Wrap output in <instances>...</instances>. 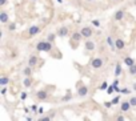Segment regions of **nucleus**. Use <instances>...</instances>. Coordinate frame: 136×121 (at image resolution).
I'll return each instance as SVG.
<instances>
[{"label": "nucleus", "mask_w": 136, "mask_h": 121, "mask_svg": "<svg viewBox=\"0 0 136 121\" xmlns=\"http://www.w3.org/2000/svg\"><path fill=\"white\" fill-rule=\"evenodd\" d=\"M103 64H104V61H103L101 57H94L92 60H91V67H92L94 69H100L101 67H103Z\"/></svg>", "instance_id": "nucleus-1"}, {"label": "nucleus", "mask_w": 136, "mask_h": 121, "mask_svg": "<svg viewBox=\"0 0 136 121\" xmlns=\"http://www.w3.org/2000/svg\"><path fill=\"white\" fill-rule=\"evenodd\" d=\"M80 33H82L83 37L89 39L91 36L94 35V31H92V28H91V27H83V28L80 29Z\"/></svg>", "instance_id": "nucleus-2"}, {"label": "nucleus", "mask_w": 136, "mask_h": 121, "mask_svg": "<svg viewBox=\"0 0 136 121\" xmlns=\"http://www.w3.org/2000/svg\"><path fill=\"white\" fill-rule=\"evenodd\" d=\"M84 49L88 51V52H94L96 49V44L92 40H85V43H84Z\"/></svg>", "instance_id": "nucleus-3"}, {"label": "nucleus", "mask_w": 136, "mask_h": 121, "mask_svg": "<svg viewBox=\"0 0 136 121\" xmlns=\"http://www.w3.org/2000/svg\"><path fill=\"white\" fill-rule=\"evenodd\" d=\"M38 63H39V57L36 56V55H31V56L28 57V67L35 68L38 65Z\"/></svg>", "instance_id": "nucleus-4"}, {"label": "nucleus", "mask_w": 136, "mask_h": 121, "mask_svg": "<svg viewBox=\"0 0 136 121\" xmlns=\"http://www.w3.org/2000/svg\"><path fill=\"white\" fill-rule=\"evenodd\" d=\"M36 97H38L39 101H44V100H47V97H48V92L45 89H40L36 92Z\"/></svg>", "instance_id": "nucleus-5"}, {"label": "nucleus", "mask_w": 136, "mask_h": 121, "mask_svg": "<svg viewBox=\"0 0 136 121\" xmlns=\"http://www.w3.org/2000/svg\"><path fill=\"white\" fill-rule=\"evenodd\" d=\"M88 91L89 89H88L87 85H80V86L77 88V95L80 96V97H85L88 95Z\"/></svg>", "instance_id": "nucleus-6"}, {"label": "nucleus", "mask_w": 136, "mask_h": 121, "mask_svg": "<svg viewBox=\"0 0 136 121\" xmlns=\"http://www.w3.org/2000/svg\"><path fill=\"white\" fill-rule=\"evenodd\" d=\"M123 63L127 65L128 68H131V67H133V65H136V60L135 59H132V57H129V56H126L123 59Z\"/></svg>", "instance_id": "nucleus-7"}, {"label": "nucleus", "mask_w": 136, "mask_h": 121, "mask_svg": "<svg viewBox=\"0 0 136 121\" xmlns=\"http://www.w3.org/2000/svg\"><path fill=\"white\" fill-rule=\"evenodd\" d=\"M9 21V15H8V12H5V11H2L0 12V23L2 24H7Z\"/></svg>", "instance_id": "nucleus-8"}, {"label": "nucleus", "mask_w": 136, "mask_h": 121, "mask_svg": "<svg viewBox=\"0 0 136 121\" xmlns=\"http://www.w3.org/2000/svg\"><path fill=\"white\" fill-rule=\"evenodd\" d=\"M68 32H70V29H68V27H60V28H58V35L59 37H65L67 35H68Z\"/></svg>", "instance_id": "nucleus-9"}, {"label": "nucleus", "mask_w": 136, "mask_h": 121, "mask_svg": "<svg viewBox=\"0 0 136 121\" xmlns=\"http://www.w3.org/2000/svg\"><path fill=\"white\" fill-rule=\"evenodd\" d=\"M132 108L131 103L127 100V101H121L120 104V109H121V112H129V109Z\"/></svg>", "instance_id": "nucleus-10"}, {"label": "nucleus", "mask_w": 136, "mask_h": 121, "mask_svg": "<svg viewBox=\"0 0 136 121\" xmlns=\"http://www.w3.org/2000/svg\"><path fill=\"white\" fill-rule=\"evenodd\" d=\"M40 32V27L39 25H32V27H29L28 28V35L29 36H35V35H38Z\"/></svg>", "instance_id": "nucleus-11"}, {"label": "nucleus", "mask_w": 136, "mask_h": 121, "mask_svg": "<svg viewBox=\"0 0 136 121\" xmlns=\"http://www.w3.org/2000/svg\"><path fill=\"white\" fill-rule=\"evenodd\" d=\"M115 47L119 51L124 49V47H126V41H124L123 39H115Z\"/></svg>", "instance_id": "nucleus-12"}, {"label": "nucleus", "mask_w": 136, "mask_h": 121, "mask_svg": "<svg viewBox=\"0 0 136 121\" xmlns=\"http://www.w3.org/2000/svg\"><path fill=\"white\" fill-rule=\"evenodd\" d=\"M123 17H124V11L123 9H118L116 12H115V15H113V19H115L116 21L123 20Z\"/></svg>", "instance_id": "nucleus-13"}, {"label": "nucleus", "mask_w": 136, "mask_h": 121, "mask_svg": "<svg viewBox=\"0 0 136 121\" xmlns=\"http://www.w3.org/2000/svg\"><path fill=\"white\" fill-rule=\"evenodd\" d=\"M113 73H115V77H116V79H119V76H120V75L123 73V68H121V64H119V63H118V64L115 65V72H113Z\"/></svg>", "instance_id": "nucleus-14"}, {"label": "nucleus", "mask_w": 136, "mask_h": 121, "mask_svg": "<svg viewBox=\"0 0 136 121\" xmlns=\"http://www.w3.org/2000/svg\"><path fill=\"white\" fill-rule=\"evenodd\" d=\"M32 73H33V68L28 67V65H27V67H26L24 69H23V75H24L26 77H31V76H32Z\"/></svg>", "instance_id": "nucleus-15"}, {"label": "nucleus", "mask_w": 136, "mask_h": 121, "mask_svg": "<svg viewBox=\"0 0 136 121\" xmlns=\"http://www.w3.org/2000/svg\"><path fill=\"white\" fill-rule=\"evenodd\" d=\"M106 41H107V44H108V47L109 48H112L113 51H115V40H113V37L112 36H107V39H106Z\"/></svg>", "instance_id": "nucleus-16"}, {"label": "nucleus", "mask_w": 136, "mask_h": 121, "mask_svg": "<svg viewBox=\"0 0 136 121\" xmlns=\"http://www.w3.org/2000/svg\"><path fill=\"white\" fill-rule=\"evenodd\" d=\"M71 39L73 40V41H80L82 39H83V36H82V33H80V32H73V33H72V36H71Z\"/></svg>", "instance_id": "nucleus-17"}, {"label": "nucleus", "mask_w": 136, "mask_h": 121, "mask_svg": "<svg viewBox=\"0 0 136 121\" xmlns=\"http://www.w3.org/2000/svg\"><path fill=\"white\" fill-rule=\"evenodd\" d=\"M52 51V43L47 41V40H44V52H51Z\"/></svg>", "instance_id": "nucleus-18"}, {"label": "nucleus", "mask_w": 136, "mask_h": 121, "mask_svg": "<svg viewBox=\"0 0 136 121\" xmlns=\"http://www.w3.org/2000/svg\"><path fill=\"white\" fill-rule=\"evenodd\" d=\"M23 85H24L26 88H31L32 86V79L31 77H26L24 80H23Z\"/></svg>", "instance_id": "nucleus-19"}, {"label": "nucleus", "mask_w": 136, "mask_h": 121, "mask_svg": "<svg viewBox=\"0 0 136 121\" xmlns=\"http://www.w3.org/2000/svg\"><path fill=\"white\" fill-rule=\"evenodd\" d=\"M9 83V79L7 77V76H3V77H0V85L2 86H7Z\"/></svg>", "instance_id": "nucleus-20"}, {"label": "nucleus", "mask_w": 136, "mask_h": 121, "mask_svg": "<svg viewBox=\"0 0 136 121\" xmlns=\"http://www.w3.org/2000/svg\"><path fill=\"white\" fill-rule=\"evenodd\" d=\"M36 51L44 52V40H41V41H39V43L36 44Z\"/></svg>", "instance_id": "nucleus-21"}, {"label": "nucleus", "mask_w": 136, "mask_h": 121, "mask_svg": "<svg viewBox=\"0 0 136 121\" xmlns=\"http://www.w3.org/2000/svg\"><path fill=\"white\" fill-rule=\"evenodd\" d=\"M108 86H109V85H108V83H107V81H103V83L100 84L99 89H100V91H107V89H108Z\"/></svg>", "instance_id": "nucleus-22"}, {"label": "nucleus", "mask_w": 136, "mask_h": 121, "mask_svg": "<svg viewBox=\"0 0 136 121\" xmlns=\"http://www.w3.org/2000/svg\"><path fill=\"white\" fill-rule=\"evenodd\" d=\"M118 104H121V101H120V96H119V95H118L116 97L112 98V105H118Z\"/></svg>", "instance_id": "nucleus-23"}, {"label": "nucleus", "mask_w": 136, "mask_h": 121, "mask_svg": "<svg viewBox=\"0 0 136 121\" xmlns=\"http://www.w3.org/2000/svg\"><path fill=\"white\" fill-rule=\"evenodd\" d=\"M56 33H50L48 36H47V41H50V43H53L55 41V39H56Z\"/></svg>", "instance_id": "nucleus-24"}, {"label": "nucleus", "mask_w": 136, "mask_h": 121, "mask_svg": "<svg viewBox=\"0 0 136 121\" xmlns=\"http://www.w3.org/2000/svg\"><path fill=\"white\" fill-rule=\"evenodd\" d=\"M71 98H72V95H71V92H68L65 96H63V98H61V100H63L64 103H67V101H70Z\"/></svg>", "instance_id": "nucleus-25"}, {"label": "nucleus", "mask_w": 136, "mask_h": 121, "mask_svg": "<svg viewBox=\"0 0 136 121\" xmlns=\"http://www.w3.org/2000/svg\"><path fill=\"white\" fill-rule=\"evenodd\" d=\"M128 75H131V76H136V65H133V67L128 68Z\"/></svg>", "instance_id": "nucleus-26"}, {"label": "nucleus", "mask_w": 136, "mask_h": 121, "mask_svg": "<svg viewBox=\"0 0 136 121\" xmlns=\"http://www.w3.org/2000/svg\"><path fill=\"white\" fill-rule=\"evenodd\" d=\"M132 93V89L129 88H121V95H131Z\"/></svg>", "instance_id": "nucleus-27"}, {"label": "nucleus", "mask_w": 136, "mask_h": 121, "mask_svg": "<svg viewBox=\"0 0 136 121\" xmlns=\"http://www.w3.org/2000/svg\"><path fill=\"white\" fill-rule=\"evenodd\" d=\"M15 29H16V23H9V24H8V31L14 32Z\"/></svg>", "instance_id": "nucleus-28"}, {"label": "nucleus", "mask_w": 136, "mask_h": 121, "mask_svg": "<svg viewBox=\"0 0 136 121\" xmlns=\"http://www.w3.org/2000/svg\"><path fill=\"white\" fill-rule=\"evenodd\" d=\"M113 92H115V86H113V85L111 84V85L108 86V89H107V93H108V95H112Z\"/></svg>", "instance_id": "nucleus-29"}, {"label": "nucleus", "mask_w": 136, "mask_h": 121, "mask_svg": "<svg viewBox=\"0 0 136 121\" xmlns=\"http://www.w3.org/2000/svg\"><path fill=\"white\" fill-rule=\"evenodd\" d=\"M128 101L131 103V105H132V106H136V96H132Z\"/></svg>", "instance_id": "nucleus-30"}, {"label": "nucleus", "mask_w": 136, "mask_h": 121, "mask_svg": "<svg viewBox=\"0 0 136 121\" xmlns=\"http://www.w3.org/2000/svg\"><path fill=\"white\" fill-rule=\"evenodd\" d=\"M38 121H51V116H41Z\"/></svg>", "instance_id": "nucleus-31"}, {"label": "nucleus", "mask_w": 136, "mask_h": 121, "mask_svg": "<svg viewBox=\"0 0 136 121\" xmlns=\"http://www.w3.org/2000/svg\"><path fill=\"white\" fill-rule=\"evenodd\" d=\"M91 23H92V25H94V27H96V28H99V27H100V21H99L97 19L92 20V21H91Z\"/></svg>", "instance_id": "nucleus-32"}, {"label": "nucleus", "mask_w": 136, "mask_h": 121, "mask_svg": "<svg viewBox=\"0 0 136 121\" xmlns=\"http://www.w3.org/2000/svg\"><path fill=\"white\" fill-rule=\"evenodd\" d=\"M26 98H27V92H21V93H20V100L24 101Z\"/></svg>", "instance_id": "nucleus-33"}, {"label": "nucleus", "mask_w": 136, "mask_h": 121, "mask_svg": "<svg viewBox=\"0 0 136 121\" xmlns=\"http://www.w3.org/2000/svg\"><path fill=\"white\" fill-rule=\"evenodd\" d=\"M7 92H8V89H7L5 86H3V88H2V91H0V93H2V96H5V95H7Z\"/></svg>", "instance_id": "nucleus-34"}, {"label": "nucleus", "mask_w": 136, "mask_h": 121, "mask_svg": "<svg viewBox=\"0 0 136 121\" xmlns=\"http://www.w3.org/2000/svg\"><path fill=\"white\" fill-rule=\"evenodd\" d=\"M111 106H112V101H106V103H104V108L109 109Z\"/></svg>", "instance_id": "nucleus-35"}, {"label": "nucleus", "mask_w": 136, "mask_h": 121, "mask_svg": "<svg viewBox=\"0 0 136 121\" xmlns=\"http://www.w3.org/2000/svg\"><path fill=\"white\" fill-rule=\"evenodd\" d=\"M31 111H32V112H38V111H39L38 105H31Z\"/></svg>", "instance_id": "nucleus-36"}, {"label": "nucleus", "mask_w": 136, "mask_h": 121, "mask_svg": "<svg viewBox=\"0 0 136 121\" xmlns=\"http://www.w3.org/2000/svg\"><path fill=\"white\" fill-rule=\"evenodd\" d=\"M116 121H126V120H124L123 115H118V117H116Z\"/></svg>", "instance_id": "nucleus-37"}, {"label": "nucleus", "mask_w": 136, "mask_h": 121, "mask_svg": "<svg viewBox=\"0 0 136 121\" xmlns=\"http://www.w3.org/2000/svg\"><path fill=\"white\" fill-rule=\"evenodd\" d=\"M119 83H120L119 79H115V80H113V83H112V85L113 86H119Z\"/></svg>", "instance_id": "nucleus-38"}, {"label": "nucleus", "mask_w": 136, "mask_h": 121, "mask_svg": "<svg viewBox=\"0 0 136 121\" xmlns=\"http://www.w3.org/2000/svg\"><path fill=\"white\" fill-rule=\"evenodd\" d=\"M7 2H8V0H0V7H4L7 4Z\"/></svg>", "instance_id": "nucleus-39"}, {"label": "nucleus", "mask_w": 136, "mask_h": 121, "mask_svg": "<svg viewBox=\"0 0 136 121\" xmlns=\"http://www.w3.org/2000/svg\"><path fill=\"white\" fill-rule=\"evenodd\" d=\"M115 92H118V93H121V88H119V86H115Z\"/></svg>", "instance_id": "nucleus-40"}, {"label": "nucleus", "mask_w": 136, "mask_h": 121, "mask_svg": "<svg viewBox=\"0 0 136 121\" xmlns=\"http://www.w3.org/2000/svg\"><path fill=\"white\" fill-rule=\"evenodd\" d=\"M43 112H44V109H43V108H39V111H38V113H39V115H43Z\"/></svg>", "instance_id": "nucleus-41"}, {"label": "nucleus", "mask_w": 136, "mask_h": 121, "mask_svg": "<svg viewBox=\"0 0 136 121\" xmlns=\"http://www.w3.org/2000/svg\"><path fill=\"white\" fill-rule=\"evenodd\" d=\"M132 91L136 92V83H133V85H132Z\"/></svg>", "instance_id": "nucleus-42"}, {"label": "nucleus", "mask_w": 136, "mask_h": 121, "mask_svg": "<svg viewBox=\"0 0 136 121\" xmlns=\"http://www.w3.org/2000/svg\"><path fill=\"white\" fill-rule=\"evenodd\" d=\"M56 2H58V3H60V4H61V3H63V0H56Z\"/></svg>", "instance_id": "nucleus-43"}, {"label": "nucleus", "mask_w": 136, "mask_h": 121, "mask_svg": "<svg viewBox=\"0 0 136 121\" xmlns=\"http://www.w3.org/2000/svg\"><path fill=\"white\" fill-rule=\"evenodd\" d=\"M133 5H136V0H133Z\"/></svg>", "instance_id": "nucleus-44"}, {"label": "nucleus", "mask_w": 136, "mask_h": 121, "mask_svg": "<svg viewBox=\"0 0 136 121\" xmlns=\"http://www.w3.org/2000/svg\"><path fill=\"white\" fill-rule=\"evenodd\" d=\"M87 2H94V0H87Z\"/></svg>", "instance_id": "nucleus-45"}, {"label": "nucleus", "mask_w": 136, "mask_h": 121, "mask_svg": "<svg viewBox=\"0 0 136 121\" xmlns=\"http://www.w3.org/2000/svg\"><path fill=\"white\" fill-rule=\"evenodd\" d=\"M29 2H36V0H29Z\"/></svg>", "instance_id": "nucleus-46"}]
</instances>
